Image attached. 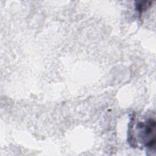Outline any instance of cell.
<instances>
[{"label": "cell", "mask_w": 156, "mask_h": 156, "mask_svg": "<svg viewBox=\"0 0 156 156\" xmlns=\"http://www.w3.org/2000/svg\"><path fill=\"white\" fill-rule=\"evenodd\" d=\"M137 128L139 130L140 137L144 146L149 149L155 148V121L149 118L144 122H138Z\"/></svg>", "instance_id": "obj_1"}]
</instances>
